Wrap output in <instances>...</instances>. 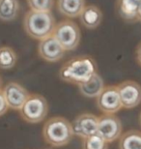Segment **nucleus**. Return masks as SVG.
<instances>
[{
  "label": "nucleus",
  "mask_w": 141,
  "mask_h": 149,
  "mask_svg": "<svg viewBox=\"0 0 141 149\" xmlns=\"http://www.w3.org/2000/svg\"><path fill=\"white\" fill-rule=\"evenodd\" d=\"M97 73V64L89 55H80L68 60L59 71L63 81L78 86Z\"/></svg>",
  "instance_id": "obj_1"
},
{
  "label": "nucleus",
  "mask_w": 141,
  "mask_h": 149,
  "mask_svg": "<svg viewBox=\"0 0 141 149\" xmlns=\"http://www.w3.org/2000/svg\"><path fill=\"white\" fill-rule=\"evenodd\" d=\"M56 20L51 12H34L29 10L23 17V28L29 37L41 41L51 36Z\"/></svg>",
  "instance_id": "obj_2"
},
{
  "label": "nucleus",
  "mask_w": 141,
  "mask_h": 149,
  "mask_svg": "<svg viewBox=\"0 0 141 149\" xmlns=\"http://www.w3.org/2000/svg\"><path fill=\"white\" fill-rule=\"evenodd\" d=\"M72 123L62 116H54L44 122L43 126V138L52 147L67 145L74 138Z\"/></svg>",
  "instance_id": "obj_3"
},
{
  "label": "nucleus",
  "mask_w": 141,
  "mask_h": 149,
  "mask_svg": "<svg viewBox=\"0 0 141 149\" xmlns=\"http://www.w3.org/2000/svg\"><path fill=\"white\" fill-rule=\"evenodd\" d=\"M49 113L47 99L40 94H30L24 105L19 109L22 118L27 123L37 124L44 121Z\"/></svg>",
  "instance_id": "obj_4"
},
{
  "label": "nucleus",
  "mask_w": 141,
  "mask_h": 149,
  "mask_svg": "<svg viewBox=\"0 0 141 149\" xmlns=\"http://www.w3.org/2000/svg\"><path fill=\"white\" fill-rule=\"evenodd\" d=\"M52 35L66 52L76 49L81 38L78 25L71 19H64L56 23Z\"/></svg>",
  "instance_id": "obj_5"
},
{
  "label": "nucleus",
  "mask_w": 141,
  "mask_h": 149,
  "mask_svg": "<svg viewBox=\"0 0 141 149\" xmlns=\"http://www.w3.org/2000/svg\"><path fill=\"white\" fill-rule=\"evenodd\" d=\"M122 122L116 114H103L99 116L98 132L107 143L115 141L122 135Z\"/></svg>",
  "instance_id": "obj_6"
},
{
  "label": "nucleus",
  "mask_w": 141,
  "mask_h": 149,
  "mask_svg": "<svg viewBox=\"0 0 141 149\" xmlns=\"http://www.w3.org/2000/svg\"><path fill=\"white\" fill-rule=\"evenodd\" d=\"M96 103L103 114H115L123 108L117 85L104 86L101 94L96 98Z\"/></svg>",
  "instance_id": "obj_7"
},
{
  "label": "nucleus",
  "mask_w": 141,
  "mask_h": 149,
  "mask_svg": "<svg viewBox=\"0 0 141 149\" xmlns=\"http://www.w3.org/2000/svg\"><path fill=\"white\" fill-rule=\"evenodd\" d=\"M124 109H133L141 103V85L134 80H125L117 85Z\"/></svg>",
  "instance_id": "obj_8"
},
{
  "label": "nucleus",
  "mask_w": 141,
  "mask_h": 149,
  "mask_svg": "<svg viewBox=\"0 0 141 149\" xmlns=\"http://www.w3.org/2000/svg\"><path fill=\"white\" fill-rule=\"evenodd\" d=\"M98 116L89 112L81 113L78 116H76L72 122L74 135L79 136L82 139L94 136L98 132Z\"/></svg>",
  "instance_id": "obj_9"
},
{
  "label": "nucleus",
  "mask_w": 141,
  "mask_h": 149,
  "mask_svg": "<svg viewBox=\"0 0 141 149\" xmlns=\"http://www.w3.org/2000/svg\"><path fill=\"white\" fill-rule=\"evenodd\" d=\"M2 92L8 108L14 111H19L30 95L22 84L16 81L7 83L2 88Z\"/></svg>",
  "instance_id": "obj_10"
},
{
  "label": "nucleus",
  "mask_w": 141,
  "mask_h": 149,
  "mask_svg": "<svg viewBox=\"0 0 141 149\" xmlns=\"http://www.w3.org/2000/svg\"><path fill=\"white\" fill-rule=\"evenodd\" d=\"M65 52L66 50L63 49L53 35L39 42L38 54L42 59H44L47 62L53 63V62L61 60L64 57Z\"/></svg>",
  "instance_id": "obj_11"
},
{
  "label": "nucleus",
  "mask_w": 141,
  "mask_h": 149,
  "mask_svg": "<svg viewBox=\"0 0 141 149\" xmlns=\"http://www.w3.org/2000/svg\"><path fill=\"white\" fill-rule=\"evenodd\" d=\"M141 0H116V12L127 22H137Z\"/></svg>",
  "instance_id": "obj_12"
},
{
  "label": "nucleus",
  "mask_w": 141,
  "mask_h": 149,
  "mask_svg": "<svg viewBox=\"0 0 141 149\" xmlns=\"http://www.w3.org/2000/svg\"><path fill=\"white\" fill-rule=\"evenodd\" d=\"M78 17L85 28L95 29L103 22V12L96 5H87Z\"/></svg>",
  "instance_id": "obj_13"
},
{
  "label": "nucleus",
  "mask_w": 141,
  "mask_h": 149,
  "mask_svg": "<svg viewBox=\"0 0 141 149\" xmlns=\"http://www.w3.org/2000/svg\"><path fill=\"white\" fill-rule=\"evenodd\" d=\"M103 79L98 73H96L87 81L78 85L80 94L86 98H89V99H93V98L96 99L101 94V92L103 91Z\"/></svg>",
  "instance_id": "obj_14"
},
{
  "label": "nucleus",
  "mask_w": 141,
  "mask_h": 149,
  "mask_svg": "<svg viewBox=\"0 0 141 149\" xmlns=\"http://www.w3.org/2000/svg\"><path fill=\"white\" fill-rule=\"evenodd\" d=\"M85 6V0H57L59 13L69 19L78 17Z\"/></svg>",
  "instance_id": "obj_15"
},
{
  "label": "nucleus",
  "mask_w": 141,
  "mask_h": 149,
  "mask_svg": "<svg viewBox=\"0 0 141 149\" xmlns=\"http://www.w3.org/2000/svg\"><path fill=\"white\" fill-rule=\"evenodd\" d=\"M19 12V0H0V20L1 22H13L17 19Z\"/></svg>",
  "instance_id": "obj_16"
},
{
  "label": "nucleus",
  "mask_w": 141,
  "mask_h": 149,
  "mask_svg": "<svg viewBox=\"0 0 141 149\" xmlns=\"http://www.w3.org/2000/svg\"><path fill=\"white\" fill-rule=\"evenodd\" d=\"M119 149H141V131L128 130L119 139Z\"/></svg>",
  "instance_id": "obj_17"
},
{
  "label": "nucleus",
  "mask_w": 141,
  "mask_h": 149,
  "mask_svg": "<svg viewBox=\"0 0 141 149\" xmlns=\"http://www.w3.org/2000/svg\"><path fill=\"white\" fill-rule=\"evenodd\" d=\"M17 55L11 47H0V70H11L16 66Z\"/></svg>",
  "instance_id": "obj_18"
},
{
  "label": "nucleus",
  "mask_w": 141,
  "mask_h": 149,
  "mask_svg": "<svg viewBox=\"0 0 141 149\" xmlns=\"http://www.w3.org/2000/svg\"><path fill=\"white\" fill-rule=\"evenodd\" d=\"M82 149H108V143L99 135L83 139Z\"/></svg>",
  "instance_id": "obj_19"
},
{
  "label": "nucleus",
  "mask_w": 141,
  "mask_h": 149,
  "mask_svg": "<svg viewBox=\"0 0 141 149\" xmlns=\"http://www.w3.org/2000/svg\"><path fill=\"white\" fill-rule=\"evenodd\" d=\"M28 7L34 12H51L54 0H26Z\"/></svg>",
  "instance_id": "obj_20"
},
{
  "label": "nucleus",
  "mask_w": 141,
  "mask_h": 149,
  "mask_svg": "<svg viewBox=\"0 0 141 149\" xmlns=\"http://www.w3.org/2000/svg\"><path fill=\"white\" fill-rule=\"evenodd\" d=\"M9 109L8 106H7V103L5 101V98H4V95H3V92L2 90H0V116L4 115L7 111Z\"/></svg>",
  "instance_id": "obj_21"
},
{
  "label": "nucleus",
  "mask_w": 141,
  "mask_h": 149,
  "mask_svg": "<svg viewBox=\"0 0 141 149\" xmlns=\"http://www.w3.org/2000/svg\"><path fill=\"white\" fill-rule=\"evenodd\" d=\"M136 60L138 62V64L141 66V42L136 47Z\"/></svg>",
  "instance_id": "obj_22"
},
{
  "label": "nucleus",
  "mask_w": 141,
  "mask_h": 149,
  "mask_svg": "<svg viewBox=\"0 0 141 149\" xmlns=\"http://www.w3.org/2000/svg\"><path fill=\"white\" fill-rule=\"evenodd\" d=\"M137 22H141V5L138 10V13H137Z\"/></svg>",
  "instance_id": "obj_23"
},
{
  "label": "nucleus",
  "mask_w": 141,
  "mask_h": 149,
  "mask_svg": "<svg viewBox=\"0 0 141 149\" xmlns=\"http://www.w3.org/2000/svg\"><path fill=\"white\" fill-rule=\"evenodd\" d=\"M2 84H3V81H2V77H0V90H2Z\"/></svg>",
  "instance_id": "obj_24"
},
{
  "label": "nucleus",
  "mask_w": 141,
  "mask_h": 149,
  "mask_svg": "<svg viewBox=\"0 0 141 149\" xmlns=\"http://www.w3.org/2000/svg\"><path fill=\"white\" fill-rule=\"evenodd\" d=\"M139 123L141 125V112H140V114H139Z\"/></svg>",
  "instance_id": "obj_25"
},
{
  "label": "nucleus",
  "mask_w": 141,
  "mask_h": 149,
  "mask_svg": "<svg viewBox=\"0 0 141 149\" xmlns=\"http://www.w3.org/2000/svg\"><path fill=\"white\" fill-rule=\"evenodd\" d=\"M44 149H50V148H44Z\"/></svg>",
  "instance_id": "obj_26"
}]
</instances>
